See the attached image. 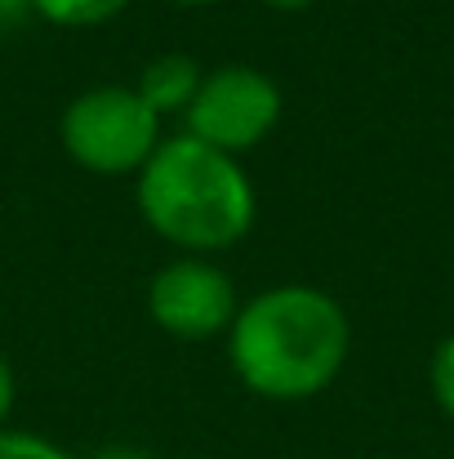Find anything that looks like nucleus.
I'll return each instance as SVG.
<instances>
[{
  "mask_svg": "<svg viewBox=\"0 0 454 459\" xmlns=\"http://www.w3.org/2000/svg\"><path fill=\"white\" fill-rule=\"evenodd\" d=\"M352 348L347 312L316 286H272L241 304L227 330L236 379L268 402H303L325 393Z\"/></svg>",
  "mask_w": 454,
  "mask_h": 459,
  "instance_id": "f257e3e1",
  "label": "nucleus"
},
{
  "mask_svg": "<svg viewBox=\"0 0 454 459\" xmlns=\"http://www.w3.org/2000/svg\"><path fill=\"white\" fill-rule=\"evenodd\" d=\"M139 210L169 246L187 255H214L254 228L259 196L236 156L178 134L160 139L139 169Z\"/></svg>",
  "mask_w": 454,
  "mask_h": 459,
  "instance_id": "f03ea898",
  "label": "nucleus"
},
{
  "mask_svg": "<svg viewBox=\"0 0 454 459\" xmlns=\"http://www.w3.org/2000/svg\"><path fill=\"white\" fill-rule=\"evenodd\" d=\"M63 152L94 174H134L160 148V117L134 85H94L58 117Z\"/></svg>",
  "mask_w": 454,
  "mask_h": 459,
  "instance_id": "7ed1b4c3",
  "label": "nucleus"
},
{
  "mask_svg": "<svg viewBox=\"0 0 454 459\" xmlns=\"http://www.w3.org/2000/svg\"><path fill=\"white\" fill-rule=\"evenodd\" d=\"M281 103V85L268 72L250 63H227L201 76V90L187 108V134L218 152L241 156L277 130Z\"/></svg>",
  "mask_w": 454,
  "mask_h": 459,
  "instance_id": "20e7f679",
  "label": "nucleus"
},
{
  "mask_svg": "<svg viewBox=\"0 0 454 459\" xmlns=\"http://www.w3.org/2000/svg\"><path fill=\"white\" fill-rule=\"evenodd\" d=\"M148 312L165 334H174L183 343H201V339H214V334L232 330L241 304H236L232 277L218 264L174 259L151 277Z\"/></svg>",
  "mask_w": 454,
  "mask_h": 459,
  "instance_id": "39448f33",
  "label": "nucleus"
},
{
  "mask_svg": "<svg viewBox=\"0 0 454 459\" xmlns=\"http://www.w3.org/2000/svg\"><path fill=\"white\" fill-rule=\"evenodd\" d=\"M201 76L205 72L196 67V58H187V54H156L143 67L134 90L143 94V103L156 117H169V112H187L192 108V99L201 90Z\"/></svg>",
  "mask_w": 454,
  "mask_h": 459,
  "instance_id": "423d86ee",
  "label": "nucleus"
},
{
  "mask_svg": "<svg viewBox=\"0 0 454 459\" xmlns=\"http://www.w3.org/2000/svg\"><path fill=\"white\" fill-rule=\"evenodd\" d=\"M130 0H31V9L58 27H99L116 18Z\"/></svg>",
  "mask_w": 454,
  "mask_h": 459,
  "instance_id": "0eeeda50",
  "label": "nucleus"
},
{
  "mask_svg": "<svg viewBox=\"0 0 454 459\" xmlns=\"http://www.w3.org/2000/svg\"><path fill=\"white\" fill-rule=\"evenodd\" d=\"M0 459H76L67 446L27 433V429H0Z\"/></svg>",
  "mask_w": 454,
  "mask_h": 459,
  "instance_id": "6e6552de",
  "label": "nucleus"
},
{
  "mask_svg": "<svg viewBox=\"0 0 454 459\" xmlns=\"http://www.w3.org/2000/svg\"><path fill=\"white\" fill-rule=\"evenodd\" d=\"M428 379H433V397H437V406L454 420V334L437 343L433 366H428Z\"/></svg>",
  "mask_w": 454,
  "mask_h": 459,
  "instance_id": "1a4fd4ad",
  "label": "nucleus"
},
{
  "mask_svg": "<svg viewBox=\"0 0 454 459\" xmlns=\"http://www.w3.org/2000/svg\"><path fill=\"white\" fill-rule=\"evenodd\" d=\"M13 397H18V384H13V370H9V361L0 352V429H4V420L13 411Z\"/></svg>",
  "mask_w": 454,
  "mask_h": 459,
  "instance_id": "9d476101",
  "label": "nucleus"
},
{
  "mask_svg": "<svg viewBox=\"0 0 454 459\" xmlns=\"http://www.w3.org/2000/svg\"><path fill=\"white\" fill-rule=\"evenodd\" d=\"M27 13H31V0H0V31L4 27H18Z\"/></svg>",
  "mask_w": 454,
  "mask_h": 459,
  "instance_id": "9b49d317",
  "label": "nucleus"
},
{
  "mask_svg": "<svg viewBox=\"0 0 454 459\" xmlns=\"http://www.w3.org/2000/svg\"><path fill=\"white\" fill-rule=\"evenodd\" d=\"M94 459H156V455L139 451V446H107V451H99Z\"/></svg>",
  "mask_w": 454,
  "mask_h": 459,
  "instance_id": "f8f14e48",
  "label": "nucleus"
},
{
  "mask_svg": "<svg viewBox=\"0 0 454 459\" xmlns=\"http://www.w3.org/2000/svg\"><path fill=\"white\" fill-rule=\"evenodd\" d=\"M263 4H272V9H281V13H299V9H307L312 0H263Z\"/></svg>",
  "mask_w": 454,
  "mask_h": 459,
  "instance_id": "ddd939ff",
  "label": "nucleus"
},
{
  "mask_svg": "<svg viewBox=\"0 0 454 459\" xmlns=\"http://www.w3.org/2000/svg\"><path fill=\"white\" fill-rule=\"evenodd\" d=\"M174 4H218V0H174Z\"/></svg>",
  "mask_w": 454,
  "mask_h": 459,
  "instance_id": "4468645a",
  "label": "nucleus"
}]
</instances>
